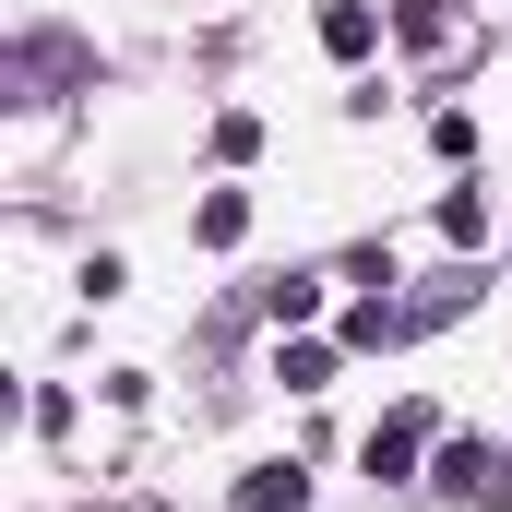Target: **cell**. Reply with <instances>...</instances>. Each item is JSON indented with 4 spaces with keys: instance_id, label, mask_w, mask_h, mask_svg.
<instances>
[{
    "instance_id": "6da1fadb",
    "label": "cell",
    "mask_w": 512,
    "mask_h": 512,
    "mask_svg": "<svg viewBox=\"0 0 512 512\" xmlns=\"http://www.w3.org/2000/svg\"><path fill=\"white\" fill-rule=\"evenodd\" d=\"M417 441H429V405H393L382 429H370V477H405V465H417Z\"/></svg>"
},
{
    "instance_id": "7a4b0ae2",
    "label": "cell",
    "mask_w": 512,
    "mask_h": 512,
    "mask_svg": "<svg viewBox=\"0 0 512 512\" xmlns=\"http://www.w3.org/2000/svg\"><path fill=\"white\" fill-rule=\"evenodd\" d=\"M322 48H334V60H370V48H382V12H370V0H322Z\"/></svg>"
},
{
    "instance_id": "3957f363",
    "label": "cell",
    "mask_w": 512,
    "mask_h": 512,
    "mask_svg": "<svg viewBox=\"0 0 512 512\" xmlns=\"http://www.w3.org/2000/svg\"><path fill=\"white\" fill-rule=\"evenodd\" d=\"M239 512H310V477L298 465H251L239 477Z\"/></svg>"
},
{
    "instance_id": "277c9868",
    "label": "cell",
    "mask_w": 512,
    "mask_h": 512,
    "mask_svg": "<svg viewBox=\"0 0 512 512\" xmlns=\"http://www.w3.org/2000/svg\"><path fill=\"white\" fill-rule=\"evenodd\" d=\"M489 465H501L489 441H441V477H429V489H453V501H477V489H489Z\"/></svg>"
},
{
    "instance_id": "5b68a950",
    "label": "cell",
    "mask_w": 512,
    "mask_h": 512,
    "mask_svg": "<svg viewBox=\"0 0 512 512\" xmlns=\"http://www.w3.org/2000/svg\"><path fill=\"white\" fill-rule=\"evenodd\" d=\"M191 227H203V251H239V239H251V203H239V191H203Z\"/></svg>"
},
{
    "instance_id": "8992f818",
    "label": "cell",
    "mask_w": 512,
    "mask_h": 512,
    "mask_svg": "<svg viewBox=\"0 0 512 512\" xmlns=\"http://www.w3.org/2000/svg\"><path fill=\"white\" fill-rule=\"evenodd\" d=\"M274 382H286V393H322V382H334V346H286Z\"/></svg>"
},
{
    "instance_id": "52a82bcc",
    "label": "cell",
    "mask_w": 512,
    "mask_h": 512,
    "mask_svg": "<svg viewBox=\"0 0 512 512\" xmlns=\"http://www.w3.org/2000/svg\"><path fill=\"white\" fill-rule=\"evenodd\" d=\"M262 310H274V322H310V310H322V286H310V274H286V286H262Z\"/></svg>"
},
{
    "instance_id": "ba28073f",
    "label": "cell",
    "mask_w": 512,
    "mask_h": 512,
    "mask_svg": "<svg viewBox=\"0 0 512 512\" xmlns=\"http://www.w3.org/2000/svg\"><path fill=\"white\" fill-rule=\"evenodd\" d=\"M215 155H227V167H239V155H262V120H251V108H227V120H215Z\"/></svg>"
}]
</instances>
